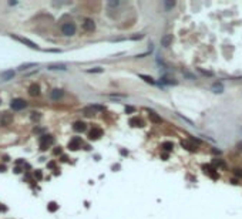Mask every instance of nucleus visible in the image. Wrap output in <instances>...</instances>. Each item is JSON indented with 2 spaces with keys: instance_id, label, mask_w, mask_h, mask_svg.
<instances>
[{
  "instance_id": "f257e3e1",
  "label": "nucleus",
  "mask_w": 242,
  "mask_h": 219,
  "mask_svg": "<svg viewBox=\"0 0 242 219\" xmlns=\"http://www.w3.org/2000/svg\"><path fill=\"white\" fill-rule=\"evenodd\" d=\"M10 37H12L13 40L19 41V43H23L24 46H27V47H30V48H34V50H40V47H38L36 43H33V41H31V40L26 39V37H22V36H16V34H10Z\"/></svg>"
},
{
  "instance_id": "f03ea898",
  "label": "nucleus",
  "mask_w": 242,
  "mask_h": 219,
  "mask_svg": "<svg viewBox=\"0 0 242 219\" xmlns=\"http://www.w3.org/2000/svg\"><path fill=\"white\" fill-rule=\"evenodd\" d=\"M10 107H12V110H14V111H20V110L26 108L27 103L24 101L23 98H14L12 103H10Z\"/></svg>"
},
{
  "instance_id": "7ed1b4c3",
  "label": "nucleus",
  "mask_w": 242,
  "mask_h": 219,
  "mask_svg": "<svg viewBox=\"0 0 242 219\" xmlns=\"http://www.w3.org/2000/svg\"><path fill=\"white\" fill-rule=\"evenodd\" d=\"M53 142H54V138L51 137V135H43V137H41V140H40V149L46 151V149L50 147Z\"/></svg>"
},
{
  "instance_id": "20e7f679",
  "label": "nucleus",
  "mask_w": 242,
  "mask_h": 219,
  "mask_svg": "<svg viewBox=\"0 0 242 219\" xmlns=\"http://www.w3.org/2000/svg\"><path fill=\"white\" fill-rule=\"evenodd\" d=\"M76 30H77V27H76L74 23H66V24H63V27H61L63 34H66V36H73V34H76Z\"/></svg>"
},
{
  "instance_id": "39448f33",
  "label": "nucleus",
  "mask_w": 242,
  "mask_h": 219,
  "mask_svg": "<svg viewBox=\"0 0 242 219\" xmlns=\"http://www.w3.org/2000/svg\"><path fill=\"white\" fill-rule=\"evenodd\" d=\"M104 111V105H98V104H94V105H90L87 108L83 110V113L86 115H91V114H96V113H101Z\"/></svg>"
},
{
  "instance_id": "423d86ee",
  "label": "nucleus",
  "mask_w": 242,
  "mask_h": 219,
  "mask_svg": "<svg viewBox=\"0 0 242 219\" xmlns=\"http://www.w3.org/2000/svg\"><path fill=\"white\" fill-rule=\"evenodd\" d=\"M94 29H96V24H94V22L91 19H86L83 22V30L84 31L90 33V31H94Z\"/></svg>"
},
{
  "instance_id": "0eeeda50",
  "label": "nucleus",
  "mask_w": 242,
  "mask_h": 219,
  "mask_svg": "<svg viewBox=\"0 0 242 219\" xmlns=\"http://www.w3.org/2000/svg\"><path fill=\"white\" fill-rule=\"evenodd\" d=\"M101 135H103V130H101V128H98V127H93V130L90 131L88 137L91 138V140H96V138L101 137Z\"/></svg>"
},
{
  "instance_id": "6e6552de",
  "label": "nucleus",
  "mask_w": 242,
  "mask_h": 219,
  "mask_svg": "<svg viewBox=\"0 0 242 219\" xmlns=\"http://www.w3.org/2000/svg\"><path fill=\"white\" fill-rule=\"evenodd\" d=\"M80 145H81V138H80V137H76V138H73V140L70 141L68 148L74 151V149H78V148H80Z\"/></svg>"
},
{
  "instance_id": "1a4fd4ad",
  "label": "nucleus",
  "mask_w": 242,
  "mask_h": 219,
  "mask_svg": "<svg viewBox=\"0 0 242 219\" xmlns=\"http://www.w3.org/2000/svg\"><path fill=\"white\" fill-rule=\"evenodd\" d=\"M63 95H64V91L60 90V88H54V90H51V93H50L51 100H60Z\"/></svg>"
},
{
  "instance_id": "9d476101",
  "label": "nucleus",
  "mask_w": 242,
  "mask_h": 219,
  "mask_svg": "<svg viewBox=\"0 0 242 219\" xmlns=\"http://www.w3.org/2000/svg\"><path fill=\"white\" fill-rule=\"evenodd\" d=\"M29 94L33 95V97L38 95V94H40V85H38L37 83H33V84L29 87Z\"/></svg>"
},
{
  "instance_id": "9b49d317",
  "label": "nucleus",
  "mask_w": 242,
  "mask_h": 219,
  "mask_svg": "<svg viewBox=\"0 0 242 219\" xmlns=\"http://www.w3.org/2000/svg\"><path fill=\"white\" fill-rule=\"evenodd\" d=\"M171 43H172V36H171V34H165V36L161 39V46L162 47H170Z\"/></svg>"
},
{
  "instance_id": "f8f14e48",
  "label": "nucleus",
  "mask_w": 242,
  "mask_h": 219,
  "mask_svg": "<svg viewBox=\"0 0 242 219\" xmlns=\"http://www.w3.org/2000/svg\"><path fill=\"white\" fill-rule=\"evenodd\" d=\"M86 123H83V121H77V123L73 125V130L76 131V133H83V131H86Z\"/></svg>"
},
{
  "instance_id": "ddd939ff",
  "label": "nucleus",
  "mask_w": 242,
  "mask_h": 219,
  "mask_svg": "<svg viewBox=\"0 0 242 219\" xmlns=\"http://www.w3.org/2000/svg\"><path fill=\"white\" fill-rule=\"evenodd\" d=\"M148 117H150V120H151L154 124H161V121H162L158 114H155L154 111H150V110H148Z\"/></svg>"
},
{
  "instance_id": "4468645a",
  "label": "nucleus",
  "mask_w": 242,
  "mask_h": 219,
  "mask_svg": "<svg viewBox=\"0 0 242 219\" xmlns=\"http://www.w3.org/2000/svg\"><path fill=\"white\" fill-rule=\"evenodd\" d=\"M212 91L216 93V94H221L224 91V85L221 84V83H215V84H212Z\"/></svg>"
},
{
  "instance_id": "2eb2a0df",
  "label": "nucleus",
  "mask_w": 242,
  "mask_h": 219,
  "mask_svg": "<svg viewBox=\"0 0 242 219\" xmlns=\"http://www.w3.org/2000/svg\"><path fill=\"white\" fill-rule=\"evenodd\" d=\"M162 84H170V85H175L177 84V80H174V78H170V77H161V80H160Z\"/></svg>"
},
{
  "instance_id": "dca6fc26",
  "label": "nucleus",
  "mask_w": 242,
  "mask_h": 219,
  "mask_svg": "<svg viewBox=\"0 0 242 219\" xmlns=\"http://www.w3.org/2000/svg\"><path fill=\"white\" fill-rule=\"evenodd\" d=\"M36 63H26V64H22V65H19V71H24V70H27V68H31V67H36Z\"/></svg>"
},
{
  "instance_id": "f3484780",
  "label": "nucleus",
  "mask_w": 242,
  "mask_h": 219,
  "mask_svg": "<svg viewBox=\"0 0 242 219\" xmlns=\"http://www.w3.org/2000/svg\"><path fill=\"white\" fill-rule=\"evenodd\" d=\"M13 77H14V71H6L2 74V78L4 80V81H7V80H12Z\"/></svg>"
},
{
  "instance_id": "a211bd4d",
  "label": "nucleus",
  "mask_w": 242,
  "mask_h": 219,
  "mask_svg": "<svg viewBox=\"0 0 242 219\" xmlns=\"http://www.w3.org/2000/svg\"><path fill=\"white\" fill-rule=\"evenodd\" d=\"M162 148L165 149V151H172L174 144H172L171 141H164V142H162Z\"/></svg>"
},
{
  "instance_id": "6ab92c4d",
  "label": "nucleus",
  "mask_w": 242,
  "mask_h": 219,
  "mask_svg": "<svg viewBox=\"0 0 242 219\" xmlns=\"http://www.w3.org/2000/svg\"><path fill=\"white\" fill-rule=\"evenodd\" d=\"M48 70H66V65L64 64H50Z\"/></svg>"
},
{
  "instance_id": "aec40b11",
  "label": "nucleus",
  "mask_w": 242,
  "mask_h": 219,
  "mask_svg": "<svg viewBox=\"0 0 242 219\" xmlns=\"http://www.w3.org/2000/svg\"><path fill=\"white\" fill-rule=\"evenodd\" d=\"M140 78H142L145 83H150V84H154V80H152V77H150V75H144V74H140Z\"/></svg>"
},
{
  "instance_id": "412c9836",
  "label": "nucleus",
  "mask_w": 242,
  "mask_h": 219,
  "mask_svg": "<svg viewBox=\"0 0 242 219\" xmlns=\"http://www.w3.org/2000/svg\"><path fill=\"white\" fill-rule=\"evenodd\" d=\"M181 145H182L184 148H187L188 151H194V149H195L194 145H191V144H189V142H187V141H182V142H181Z\"/></svg>"
},
{
  "instance_id": "4be33fe9",
  "label": "nucleus",
  "mask_w": 242,
  "mask_h": 219,
  "mask_svg": "<svg viewBox=\"0 0 242 219\" xmlns=\"http://www.w3.org/2000/svg\"><path fill=\"white\" fill-rule=\"evenodd\" d=\"M47 208H48V211H50V212H54V211H57L58 206H57V203H56V202H50Z\"/></svg>"
},
{
  "instance_id": "5701e85b",
  "label": "nucleus",
  "mask_w": 242,
  "mask_h": 219,
  "mask_svg": "<svg viewBox=\"0 0 242 219\" xmlns=\"http://www.w3.org/2000/svg\"><path fill=\"white\" fill-rule=\"evenodd\" d=\"M208 175L211 176L212 179H216V178H218V174H216L215 169H208Z\"/></svg>"
},
{
  "instance_id": "b1692460",
  "label": "nucleus",
  "mask_w": 242,
  "mask_h": 219,
  "mask_svg": "<svg viewBox=\"0 0 242 219\" xmlns=\"http://www.w3.org/2000/svg\"><path fill=\"white\" fill-rule=\"evenodd\" d=\"M214 164L218 165V166H222V168H225V164H224L222 159H214Z\"/></svg>"
},
{
  "instance_id": "393cba45",
  "label": "nucleus",
  "mask_w": 242,
  "mask_h": 219,
  "mask_svg": "<svg viewBox=\"0 0 242 219\" xmlns=\"http://www.w3.org/2000/svg\"><path fill=\"white\" fill-rule=\"evenodd\" d=\"M164 4H165V7L171 9V7H174V6H175V2H164Z\"/></svg>"
},
{
  "instance_id": "a878e982",
  "label": "nucleus",
  "mask_w": 242,
  "mask_h": 219,
  "mask_svg": "<svg viewBox=\"0 0 242 219\" xmlns=\"http://www.w3.org/2000/svg\"><path fill=\"white\" fill-rule=\"evenodd\" d=\"M120 4V2H117V0H113V2H108V6H110V7H117V6Z\"/></svg>"
},
{
  "instance_id": "bb28decb",
  "label": "nucleus",
  "mask_w": 242,
  "mask_h": 219,
  "mask_svg": "<svg viewBox=\"0 0 242 219\" xmlns=\"http://www.w3.org/2000/svg\"><path fill=\"white\" fill-rule=\"evenodd\" d=\"M88 73H103V68L97 67V68H91V70H87Z\"/></svg>"
},
{
  "instance_id": "cd10ccee",
  "label": "nucleus",
  "mask_w": 242,
  "mask_h": 219,
  "mask_svg": "<svg viewBox=\"0 0 242 219\" xmlns=\"http://www.w3.org/2000/svg\"><path fill=\"white\" fill-rule=\"evenodd\" d=\"M125 113H135V108H134V107L127 105V107H125Z\"/></svg>"
},
{
  "instance_id": "c85d7f7f",
  "label": "nucleus",
  "mask_w": 242,
  "mask_h": 219,
  "mask_svg": "<svg viewBox=\"0 0 242 219\" xmlns=\"http://www.w3.org/2000/svg\"><path fill=\"white\" fill-rule=\"evenodd\" d=\"M31 120H34V121L40 120V115H38V113H33V115H31Z\"/></svg>"
},
{
  "instance_id": "c756f323",
  "label": "nucleus",
  "mask_w": 242,
  "mask_h": 219,
  "mask_svg": "<svg viewBox=\"0 0 242 219\" xmlns=\"http://www.w3.org/2000/svg\"><path fill=\"white\" fill-rule=\"evenodd\" d=\"M53 154H54V155H58V154H61V148H56L54 151H53Z\"/></svg>"
},
{
  "instance_id": "7c9ffc66",
  "label": "nucleus",
  "mask_w": 242,
  "mask_h": 219,
  "mask_svg": "<svg viewBox=\"0 0 242 219\" xmlns=\"http://www.w3.org/2000/svg\"><path fill=\"white\" fill-rule=\"evenodd\" d=\"M235 175H236V176H242V169H235Z\"/></svg>"
},
{
  "instance_id": "2f4dec72",
  "label": "nucleus",
  "mask_w": 242,
  "mask_h": 219,
  "mask_svg": "<svg viewBox=\"0 0 242 219\" xmlns=\"http://www.w3.org/2000/svg\"><path fill=\"white\" fill-rule=\"evenodd\" d=\"M34 176H36L37 179H40L41 178V172L40 171H36V172H34Z\"/></svg>"
},
{
  "instance_id": "473e14b6",
  "label": "nucleus",
  "mask_w": 242,
  "mask_h": 219,
  "mask_svg": "<svg viewBox=\"0 0 242 219\" xmlns=\"http://www.w3.org/2000/svg\"><path fill=\"white\" fill-rule=\"evenodd\" d=\"M14 172H16V174H19V172H22V168H14Z\"/></svg>"
},
{
  "instance_id": "72a5a7b5",
  "label": "nucleus",
  "mask_w": 242,
  "mask_h": 219,
  "mask_svg": "<svg viewBox=\"0 0 242 219\" xmlns=\"http://www.w3.org/2000/svg\"><path fill=\"white\" fill-rule=\"evenodd\" d=\"M121 154H122V155H127V154H128V152H127V151H125V149H121Z\"/></svg>"
},
{
  "instance_id": "f704fd0d",
  "label": "nucleus",
  "mask_w": 242,
  "mask_h": 219,
  "mask_svg": "<svg viewBox=\"0 0 242 219\" xmlns=\"http://www.w3.org/2000/svg\"><path fill=\"white\" fill-rule=\"evenodd\" d=\"M4 169H6V166H0V172H4Z\"/></svg>"
},
{
  "instance_id": "c9c22d12",
  "label": "nucleus",
  "mask_w": 242,
  "mask_h": 219,
  "mask_svg": "<svg viewBox=\"0 0 242 219\" xmlns=\"http://www.w3.org/2000/svg\"><path fill=\"white\" fill-rule=\"evenodd\" d=\"M162 158L164 159H168V154H162Z\"/></svg>"
},
{
  "instance_id": "e433bc0d",
  "label": "nucleus",
  "mask_w": 242,
  "mask_h": 219,
  "mask_svg": "<svg viewBox=\"0 0 242 219\" xmlns=\"http://www.w3.org/2000/svg\"><path fill=\"white\" fill-rule=\"evenodd\" d=\"M0 209H2V211H4V209H6V208H4V206H0Z\"/></svg>"
},
{
  "instance_id": "4c0bfd02",
  "label": "nucleus",
  "mask_w": 242,
  "mask_h": 219,
  "mask_svg": "<svg viewBox=\"0 0 242 219\" xmlns=\"http://www.w3.org/2000/svg\"><path fill=\"white\" fill-rule=\"evenodd\" d=\"M241 133H242V128H241Z\"/></svg>"
},
{
  "instance_id": "58836bf2",
  "label": "nucleus",
  "mask_w": 242,
  "mask_h": 219,
  "mask_svg": "<svg viewBox=\"0 0 242 219\" xmlns=\"http://www.w3.org/2000/svg\"><path fill=\"white\" fill-rule=\"evenodd\" d=\"M0 103H2V101H0Z\"/></svg>"
}]
</instances>
